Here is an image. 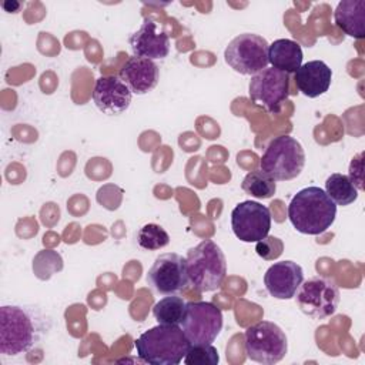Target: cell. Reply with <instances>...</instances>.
<instances>
[{
    "mask_svg": "<svg viewBox=\"0 0 365 365\" xmlns=\"http://www.w3.org/2000/svg\"><path fill=\"white\" fill-rule=\"evenodd\" d=\"M51 328L50 318L34 305H1L0 352L17 356L37 346Z\"/></svg>",
    "mask_w": 365,
    "mask_h": 365,
    "instance_id": "1",
    "label": "cell"
},
{
    "mask_svg": "<svg viewBox=\"0 0 365 365\" xmlns=\"http://www.w3.org/2000/svg\"><path fill=\"white\" fill-rule=\"evenodd\" d=\"M335 217V202L315 185L299 190L288 204V220L301 234L319 235L334 224Z\"/></svg>",
    "mask_w": 365,
    "mask_h": 365,
    "instance_id": "2",
    "label": "cell"
},
{
    "mask_svg": "<svg viewBox=\"0 0 365 365\" xmlns=\"http://www.w3.org/2000/svg\"><path fill=\"white\" fill-rule=\"evenodd\" d=\"M190 341L180 325H157L144 331L134 346L141 361L151 365H177L188 348Z\"/></svg>",
    "mask_w": 365,
    "mask_h": 365,
    "instance_id": "3",
    "label": "cell"
},
{
    "mask_svg": "<svg viewBox=\"0 0 365 365\" xmlns=\"http://www.w3.org/2000/svg\"><path fill=\"white\" fill-rule=\"evenodd\" d=\"M187 274L192 288L211 292L221 287L227 275V259L212 240H204L187 252Z\"/></svg>",
    "mask_w": 365,
    "mask_h": 365,
    "instance_id": "4",
    "label": "cell"
},
{
    "mask_svg": "<svg viewBox=\"0 0 365 365\" xmlns=\"http://www.w3.org/2000/svg\"><path fill=\"white\" fill-rule=\"evenodd\" d=\"M305 165V151L301 143L291 135L272 138L259 160V170L274 181L297 178Z\"/></svg>",
    "mask_w": 365,
    "mask_h": 365,
    "instance_id": "5",
    "label": "cell"
},
{
    "mask_svg": "<svg viewBox=\"0 0 365 365\" xmlns=\"http://www.w3.org/2000/svg\"><path fill=\"white\" fill-rule=\"evenodd\" d=\"M244 348L247 358L265 365L279 362L288 352L285 332L271 321H259L245 329Z\"/></svg>",
    "mask_w": 365,
    "mask_h": 365,
    "instance_id": "6",
    "label": "cell"
},
{
    "mask_svg": "<svg viewBox=\"0 0 365 365\" xmlns=\"http://www.w3.org/2000/svg\"><path fill=\"white\" fill-rule=\"evenodd\" d=\"M268 41L258 34H238L224 50L225 63L240 74L254 76L268 64Z\"/></svg>",
    "mask_w": 365,
    "mask_h": 365,
    "instance_id": "7",
    "label": "cell"
},
{
    "mask_svg": "<svg viewBox=\"0 0 365 365\" xmlns=\"http://www.w3.org/2000/svg\"><path fill=\"white\" fill-rule=\"evenodd\" d=\"M298 308L312 319H324L331 317L341 299L336 284L324 277H312L302 281L295 292Z\"/></svg>",
    "mask_w": 365,
    "mask_h": 365,
    "instance_id": "8",
    "label": "cell"
},
{
    "mask_svg": "<svg viewBox=\"0 0 365 365\" xmlns=\"http://www.w3.org/2000/svg\"><path fill=\"white\" fill-rule=\"evenodd\" d=\"M181 329L190 344H212L222 329V312L212 302H187Z\"/></svg>",
    "mask_w": 365,
    "mask_h": 365,
    "instance_id": "9",
    "label": "cell"
},
{
    "mask_svg": "<svg viewBox=\"0 0 365 365\" xmlns=\"http://www.w3.org/2000/svg\"><path fill=\"white\" fill-rule=\"evenodd\" d=\"M251 101L269 114H278L289 96V77L274 67H265L250 80Z\"/></svg>",
    "mask_w": 365,
    "mask_h": 365,
    "instance_id": "10",
    "label": "cell"
},
{
    "mask_svg": "<svg viewBox=\"0 0 365 365\" xmlns=\"http://www.w3.org/2000/svg\"><path fill=\"white\" fill-rule=\"evenodd\" d=\"M148 285L161 295H175L188 285L187 259L175 252H165L155 258L147 272Z\"/></svg>",
    "mask_w": 365,
    "mask_h": 365,
    "instance_id": "11",
    "label": "cell"
},
{
    "mask_svg": "<svg viewBox=\"0 0 365 365\" xmlns=\"http://www.w3.org/2000/svg\"><path fill=\"white\" fill-rule=\"evenodd\" d=\"M231 228L242 242H258L271 230V211L257 201H242L231 211Z\"/></svg>",
    "mask_w": 365,
    "mask_h": 365,
    "instance_id": "12",
    "label": "cell"
},
{
    "mask_svg": "<svg viewBox=\"0 0 365 365\" xmlns=\"http://www.w3.org/2000/svg\"><path fill=\"white\" fill-rule=\"evenodd\" d=\"M93 101L107 115H118L127 111L131 103V91L115 76H101L96 80Z\"/></svg>",
    "mask_w": 365,
    "mask_h": 365,
    "instance_id": "13",
    "label": "cell"
},
{
    "mask_svg": "<svg viewBox=\"0 0 365 365\" xmlns=\"http://www.w3.org/2000/svg\"><path fill=\"white\" fill-rule=\"evenodd\" d=\"M130 47L133 56L144 57L148 60L164 58L170 53V37L165 31L160 30L158 24L145 17L137 31L130 36Z\"/></svg>",
    "mask_w": 365,
    "mask_h": 365,
    "instance_id": "14",
    "label": "cell"
},
{
    "mask_svg": "<svg viewBox=\"0 0 365 365\" xmlns=\"http://www.w3.org/2000/svg\"><path fill=\"white\" fill-rule=\"evenodd\" d=\"M304 281V271L299 264L285 259L274 262L264 275L268 294L277 299H291Z\"/></svg>",
    "mask_w": 365,
    "mask_h": 365,
    "instance_id": "15",
    "label": "cell"
},
{
    "mask_svg": "<svg viewBox=\"0 0 365 365\" xmlns=\"http://www.w3.org/2000/svg\"><path fill=\"white\" fill-rule=\"evenodd\" d=\"M120 78L131 93L143 96L157 87L160 68L154 60L131 56L121 67Z\"/></svg>",
    "mask_w": 365,
    "mask_h": 365,
    "instance_id": "16",
    "label": "cell"
},
{
    "mask_svg": "<svg viewBox=\"0 0 365 365\" xmlns=\"http://www.w3.org/2000/svg\"><path fill=\"white\" fill-rule=\"evenodd\" d=\"M297 88L308 98H317L325 94L331 86L332 70L322 60H312L294 73Z\"/></svg>",
    "mask_w": 365,
    "mask_h": 365,
    "instance_id": "17",
    "label": "cell"
},
{
    "mask_svg": "<svg viewBox=\"0 0 365 365\" xmlns=\"http://www.w3.org/2000/svg\"><path fill=\"white\" fill-rule=\"evenodd\" d=\"M334 21L339 30L354 38L365 37V0H342L334 11Z\"/></svg>",
    "mask_w": 365,
    "mask_h": 365,
    "instance_id": "18",
    "label": "cell"
},
{
    "mask_svg": "<svg viewBox=\"0 0 365 365\" xmlns=\"http://www.w3.org/2000/svg\"><path fill=\"white\" fill-rule=\"evenodd\" d=\"M302 48L291 38H278L268 46V63L287 74L295 73L302 64Z\"/></svg>",
    "mask_w": 365,
    "mask_h": 365,
    "instance_id": "19",
    "label": "cell"
},
{
    "mask_svg": "<svg viewBox=\"0 0 365 365\" xmlns=\"http://www.w3.org/2000/svg\"><path fill=\"white\" fill-rule=\"evenodd\" d=\"M324 191L335 202V205L345 207L356 201L359 190L354 185L348 175L334 173L327 178Z\"/></svg>",
    "mask_w": 365,
    "mask_h": 365,
    "instance_id": "20",
    "label": "cell"
},
{
    "mask_svg": "<svg viewBox=\"0 0 365 365\" xmlns=\"http://www.w3.org/2000/svg\"><path fill=\"white\" fill-rule=\"evenodd\" d=\"M185 302L181 297L167 295L153 307V315L160 325H181Z\"/></svg>",
    "mask_w": 365,
    "mask_h": 365,
    "instance_id": "21",
    "label": "cell"
},
{
    "mask_svg": "<svg viewBox=\"0 0 365 365\" xmlns=\"http://www.w3.org/2000/svg\"><path fill=\"white\" fill-rule=\"evenodd\" d=\"M241 188L248 195L264 200V198H271L275 194L277 184L265 173H262L261 170H255V171L248 173L244 177V180L241 182Z\"/></svg>",
    "mask_w": 365,
    "mask_h": 365,
    "instance_id": "22",
    "label": "cell"
},
{
    "mask_svg": "<svg viewBox=\"0 0 365 365\" xmlns=\"http://www.w3.org/2000/svg\"><path fill=\"white\" fill-rule=\"evenodd\" d=\"M137 242L144 250L157 251L170 244V235L161 225L150 222L138 230Z\"/></svg>",
    "mask_w": 365,
    "mask_h": 365,
    "instance_id": "23",
    "label": "cell"
},
{
    "mask_svg": "<svg viewBox=\"0 0 365 365\" xmlns=\"http://www.w3.org/2000/svg\"><path fill=\"white\" fill-rule=\"evenodd\" d=\"M218 362V351L211 344H191L184 356L185 365H217Z\"/></svg>",
    "mask_w": 365,
    "mask_h": 365,
    "instance_id": "24",
    "label": "cell"
},
{
    "mask_svg": "<svg viewBox=\"0 0 365 365\" xmlns=\"http://www.w3.org/2000/svg\"><path fill=\"white\" fill-rule=\"evenodd\" d=\"M282 241L277 237H265L262 238L261 241L257 242V254L259 257H262L264 259H274V258H278L282 252Z\"/></svg>",
    "mask_w": 365,
    "mask_h": 365,
    "instance_id": "25",
    "label": "cell"
},
{
    "mask_svg": "<svg viewBox=\"0 0 365 365\" xmlns=\"http://www.w3.org/2000/svg\"><path fill=\"white\" fill-rule=\"evenodd\" d=\"M1 6H3V9H4L6 11H9V13H17V11L20 10V7H21V4H20L19 1H14V0H11V1H4Z\"/></svg>",
    "mask_w": 365,
    "mask_h": 365,
    "instance_id": "26",
    "label": "cell"
}]
</instances>
